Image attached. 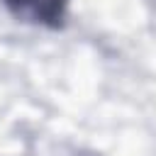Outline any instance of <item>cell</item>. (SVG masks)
Instances as JSON below:
<instances>
[{
	"instance_id": "1",
	"label": "cell",
	"mask_w": 156,
	"mask_h": 156,
	"mask_svg": "<svg viewBox=\"0 0 156 156\" xmlns=\"http://www.w3.org/2000/svg\"><path fill=\"white\" fill-rule=\"evenodd\" d=\"M5 5L17 17H27L32 22H41L51 27L61 22L66 10V0H5Z\"/></svg>"
}]
</instances>
